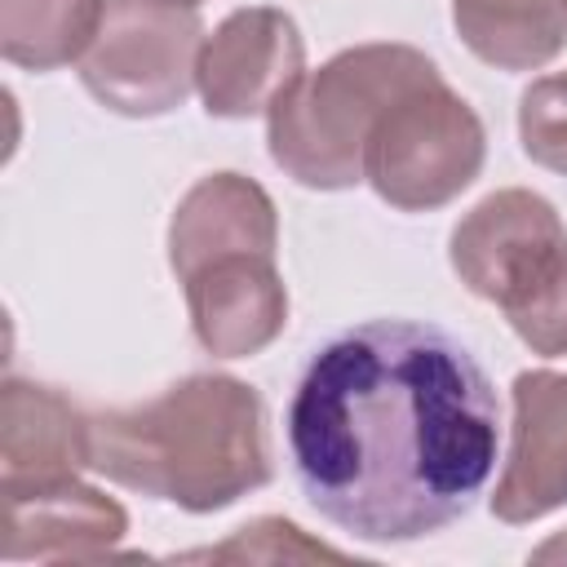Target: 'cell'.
Segmentation results:
<instances>
[{
  "instance_id": "7",
  "label": "cell",
  "mask_w": 567,
  "mask_h": 567,
  "mask_svg": "<svg viewBox=\"0 0 567 567\" xmlns=\"http://www.w3.org/2000/svg\"><path fill=\"white\" fill-rule=\"evenodd\" d=\"M306 71V40L292 13L275 4L235 9L204 35L195 89L217 120H252Z\"/></svg>"
},
{
  "instance_id": "6",
  "label": "cell",
  "mask_w": 567,
  "mask_h": 567,
  "mask_svg": "<svg viewBox=\"0 0 567 567\" xmlns=\"http://www.w3.org/2000/svg\"><path fill=\"white\" fill-rule=\"evenodd\" d=\"M563 257L567 226L558 208L527 186L492 190L452 226L447 239L456 279L501 310L518 306L536 284H545Z\"/></svg>"
},
{
  "instance_id": "11",
  "label": "cell",
  "mask_w": 567,
  "mask_h": 567,
  "mask_svg": "<svg viewBox=\"0 0 567 567\" xmlns=\"http://www.w3.org/2000/svg\"><path fill=\"white\" fill-rule=\"evenodd\" d=\"M89 421L66 394L9 377L0 390V492L80 478L89 470Z\"/></svg>"
},
{
  "instance_id": "13",
  "label": "cell",
  "mask_w": 567,
  "mask_h": 567,
  "mask_svg": "<svg viewBox=\"0 0 567 567\" xmlns=\"http://www.w3.org/2000/svg\"><path fill=\"white\" fill-rule=\"evenodd\" d=\"M461 44L496 71H536L567 44V0H452Z\"/></svg>"
},
{
  "instance_id": "4",
  "label": "cell",
  "mask_w": 567,
  "mask_h": 567,
  "mask_svg": "<svg viewBox=\"0 0 567 567\" xmlns=\"http://www.w3.org/2000/svg\"><path fill=\"white\" fill-rule=\"evenodd\" d=\"M487 155L478 111L443 80L394 97L363 151V182L399 213H430L474 186Z\"/></svg>"
},
{
  "instance_id": "1",
  "label": "cell",
  "mask_w": 567,
  "mask_h": 567,
  "mask_svg": "<svg viewBox=\"0 0 567 567\" xmlns=\"http://www.w3.org/2000/svg\"><path fill=\"white\" fill-rule=\"evenodd\" d=\"M496 425L478 359L416 319H372L323 341L284 416L301 496L377 545L465 518L496 470Z\"/></svg>"
},
{
  "instance_id": "2",
  "label": "cell",
  "mask_w": 567,
  "mask_h": 567,
  "mask_svg": "<svg viewBox=\"0 0 567 567\" xmlns=\"http://www.w3.org/2000/svg\"><path fill=\"white\" fill-rule=\"evenodd\" d=\"M89 470L186 514H217L270 478L261 394L239 377L195 372L137 408L97 412Z\"/></svg>"
},
{
  "instance_id": "19",
  "label": "cell",
  "mask_w": 567,
  "mask_h": 567,
  "mask_svg": "<svg viewBox=\"0 0 567 567\" xmlns=\"http://www.w3.org/2000/svg\"><path fill=\"white\" fill-rule=\"evenodd\" d=\"M177 4H190V9H195V4H204V0H177Z\"/></svg>"
},
{
  "instance_id": "15",
  "label": "cell",
  "mask_w": 567,
  "mask_h": 567,
  "mask_svg": "<svg viewBox=\"0 0 567 567\" xmlns=\"http://www.w3.org/2000/svg\"><path fill=\"white\" fill-rule=\"evenodd\" d=\"M518 142L532 164L567 177V71H549L523 89Z\"/></svg>"
},
{
  "instance_id": "16",
  "label": "cell",
  "mask_w": 567,
  "mask_h": 567,
  "mask_svg": "<svg viewBox=\"0 0 567 567\" xmlns=\"http://www.w3.org/2000/svg\"><path fill=\"white\" fill-rule=\"evenodd\" d=\"M182 558H213V563H306V558H328V563H346L341 549H332L323 540H310L288 518H252L230 540H221L213 549H190Z\"/></svg>"
},
{
  "instance_id": "18",
  "label": "cell",
  "mask_w": 567,
  "mask_h": 567,
  "mask_svg": "<svg viewBox=\"0 0 567 567\" xmlns=\"http://www.w3.org/2000/svg\"><path fill=\"white\" fill-rule=\"evenodd\" d=\"M563 554H567V536H558V540H549V545L536 549V558H563Z\"/></svg>"
},
{
  "instance_id": "3",
  "label": "cell",
  "mask_w": 567,
  "mask_h": 567,
  "mask_svg": "<svg viewBox=\"0 0 567 567\" xmlns=\"http://www.w3.org/2000/svg\"><path fill=\"white\" fill-rule=\"evenodd\" d=\"M439 66L412 44H354L319 71H301L266 111L270 159L310 190H350L363 182V151L381 111Z\"/></svg>"
},
{
  "instance_id": "12",
  "label": "cell",
  "mask_w": 567,
  "mask_h": 567,
  "mask_svg": "<svg viewBox=\"0 0 567 567\" xmlns=\"http://www.w3.org/2000/svg\"><path fill=\"white\" fill-rule=\"evenodd\" d=\"M226 252H279V213L261 182L244 173L199 177L173 208L168 266L177 284Z\"/></svg>"
},
{
  "instance_id": "5",
  "label": "cell",
  "mask_w": 567,
  "mask_h": 567,
  "mask_svg": "<svg viewBox=\"0 0 567 567\" xmlns=\"http://www.w3.org/2000/svg\"><path fill=\"white\" fill-rule=\"evenodd\" d=\"M204 22L177 0H106L102 27L80 58L84 89L115 115L159 120L195 89Z\"/></svg>"
},
{
  "instance_id": "9",
  "label": "cell",
  "mask_w": 567,
  "mask_h": 567,
  "mask_svg": "<svg viewBox=\"0 0 567 567\" xmlns=\"http://www.w3.org/2000/svg\"><path fill=\"white\" fill-rule=\"evenodd\" d=\"M190 332L217 359L261 354L288 323V288L275 252H226L182 279Z\"/></svg>"
},
{
  "instance_id": "8",
  "label": "cell",
  "mask_w": 567,
  "mask_h": 567,
  "mask_svg": "<svg viewBox=\"0 0 567 567\" xmlns=\"http://www.w3.org/2000/svg\"><path fill=\"white\" fill-rule=\"evenodd\" d=\"M509 394V456L492 492V514L518 527L567 505V372H518Z\"/></svg>"
},
{
  "instance_id": "10",
  "label": "cell",
  "mask_w": 567,
  "mask_h": 567,
  "mask_svg": "<svg viewBox=\"0 0 567 567\" xmlns=\"http://www.w3.org/2000/svg\"><path fill=\"white\" fill-rule=\"evenodd\" d=\"M4 496V563H93L115 558L128 536V514L115 496L62 478L49 487L0 492Z\"/></svg>"
},
{
  "instance_id": "17",
  "label": "cell",
  "mask_w": 567,
  "mask_h": 567,
  "mask_svg": "<svg viewBox=\"0 0 567 567\" xmlns=\"http://www.w3.org/2000/svg\"><path fill=\"white\" fill-rule=\"evenodd\" d=\"M505 319L532 354L540 359L567 354V257L554 266L545 284H536L518 306H509Z\"/></svg>"
},
{
  "instance_id": "14",
  "label": "cell",
  "mask_w": 567,
  "mask_h": 567,
  "mask_svg": "<svg viewBox=\"0 0 567 567\" xmlns=\"http://www.w3.org/2000/svg\"><path fill=\"white\" fill-rule=\"evenodd\" d=\"M106 0H0V53L22 71L80 62L102 27Z\"/></svg>"
}]
</instances>
